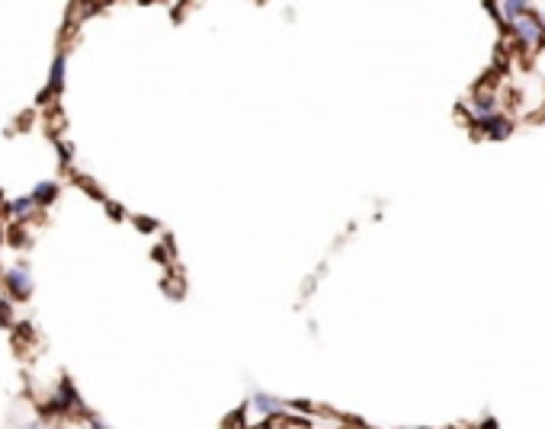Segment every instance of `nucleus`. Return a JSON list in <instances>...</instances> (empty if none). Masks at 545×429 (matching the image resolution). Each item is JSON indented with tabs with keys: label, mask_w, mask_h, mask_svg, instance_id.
Returning <instances> with one entry per match:
<instances>
[{
	"label": "nucleus",
	"mask_w": 545,
	"mask_h": 429,
	"mask_svg": "<svg viewBox=\"0 0 545 429\" xmlns=\"http://www.w3.org/2000/svg\"><path fill=\"white\" fill-rule=\"evenodd\" d=\"M542 16H532V13H523V16H513L510 20V32L513 39L520 42V45H526V49H532V45H539L542 42Z\"/></svg>",
	"instance_id": "obj_1"
},
{
	"label": "nucleus",
	"mask_w": 545,
	"mask_h": 429,
	"mask_svg": "<svg viewBox=\"0 0 545 429\" xmlns=\"http://www.w3.org/2000/svg\"><path fill=\"white\" fill-rule=\"evenodd\" d=\"M7 285L10 291H13L16 298H29V291H32V279H29L26 266H16V270L7 272Z\"/></svg>",
	"instance_id": "obj_2"
},
{
	"label": "nucleus",
	"mask_w": 545,
	"mask_h": 429,
	"mask_svg": "<svg viewBox=\"0 0 545 429\" xmlns=\"http://www.w3.org/2000/svg\"><path fill=\"white\" fill-rule=\"evenodd\" d=\"M510 132H513V122L507 116H491L488 122H484V135H488L491 141H503Z\"/></svg>",
	"instance_id": "obj_3"
},
{
	"label": "nucleus",
	"mask_w": 545,
	"mask_h": 429,
	"mask_svg": "<svg viewBox=\"0 0 545 429\" xmlns=\"http://www.w3.org/2000/svg\"><path fill=\"white\" fill-rule=\"evenodd\" d=\"M251 404L260 410V413H270V416H276V413H282V410H286V404L276 401V397H270V394H253Z\"/></svg>",
	"instance_id": "obj_4"
},
{
	"label": "nucleus",
	"mask_w": 545,
	"mask_h": 429,
	"mask_svg": "<svg viewBox=\"0 0 545 429\" xmlns=\"http://www.w3.org/2000/svg\"><path fill=\"white\" fill-rule=\"evenodd\" d=\"M55 193H58L55 183H39V186L32 189V199L35 202H52V199H55Z\"/></svg>",
	"instance_id": "obj_5"
},
{
	"label": "nucleus",
	"mask_w": 545,
	"mask_h": 429,
	"mask_svg": "<svg viewBox=\"0 0 545 429\" xmlns=\"http://www.w3.org/2000/svg\"><path fill=\"white\" fill-rule=\"evenodd\" d=\"M32 205H35V199H16L13 205H10V214H13V218H26V214L32 212Z\"/></svg>",
	"instance_id": "obj_6"
},
{
	"label": "nucleus",
	"mask_w": 545,
	"mask_h": 429,
	"mask_svg": "<svg viewBox=\"0 0 545 429\" xmlns=\"http://www.w3.org/2000/svg\"><path fill=\"white\" fill-rule=\"evenodd\" d=\"M61 71H64V58L58 55L55 58V68H52V90H58V87H61Z\"/></svg>",
	"instance_id": "obj_7"
},
{
	"label": "nucleus",
	"mask_w": 545,
	"mask_h": 429,
	"mask_svg": "<svg viewBox=\"0 0 545 429\" xmlns=\"http://www.w3.org/2000/svg\"><path fill=\"white\" fill-rule=\"evenodd\" d=\"M58 128H61V116L55 112V116H52V122H49V132H58Z\"/></svg>",
	"instance_id": "obj_8"
},
{
	"label": "nucleus",
	"mask_w": 545,
	"mask_h": 429,
	"mask_svg": "<svg viewBox=\"0 0 545 429\" xmlns=\"http://www.w3.org/2000/svg\"><path fill=\"white\" fill-rule=\"evenodd\" d=\"M542 26H545V13H542Z\"/></svg>",
	"instance_id": "obj_9"
}]
</instances>
